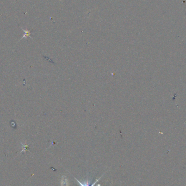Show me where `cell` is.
<instances>
[{"instance_id":"obj_1","label":"cell","mask_w":186,"mask_h":186,"mask_svg":"<svg viewBox=\"0 0 186 186\" xmlns=\"http://www.w3.org/2000/svg\"><path fill=\"white\" fill-rule=\"evenodd\" d=\"M100 178H99V179H98V180H97V181L95 182L94 183V184H93L92 186H89V182H84V183H82L81 182H80V181H79V180H77V179H76V180H77V181L78 182L79 184V185L81 186H95V185L97 183V182H98V181L100 180Z\"/></svg>"},{"instance_id":"obj_2","label":"cell","mask_w":186,"mask_h":186,"mask_svg":"<svg viewBox=\"0 0 186 186\" xmlns=\"http://www.w3.org/2000/svg\"><path fill=\"white\" fill-rule=\"evenodd\" d=\"M68 182H67V180L66 179H64V178H63V177H62V182H61L62 186H64V184H65L66 186H68Z\"/></svg>"},{"instance_id":"obj_3","label":"cell","mask_w":186,"mask_h":186,"mask_svg":"<svg viewBox=\"0 0 186 186\" xmlns=\"http://www.w3.org/2000/svg\"><path fill=\"white\" fill-rule=\"evenodd\" d=\"M24 31L25 32V35H24V36L22 38H25V37H27V36H30V31H25V30H24Z\"/></svg>"}]
</instances>
